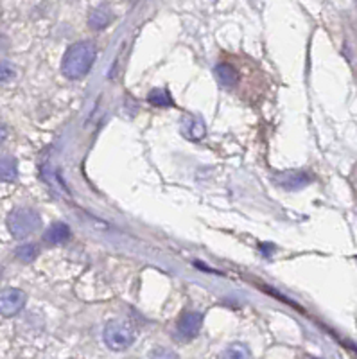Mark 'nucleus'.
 <instances>
[{
    "mask_svg": "<svg viewBox=\"0 0 357 359\" xmlns=\"http://www.w3.org/2000/svg\"><path fill=\"white\" fill-rule=\"evenodd\" d=\"M95 57L97 49L92 41H77L67 49L61 62V72L69 79L85 78L95 63Z\"/></svg>",
    "mask_w": 357,
    "mask_h": 359,
    "instance_id": "f257e3e1",
    "label": "nucleus"
},
{
    "mask_svg": "<svg viewBox=\"0 0 357 359\" xmlns=\"http://www.w3.org/2000/svg\"><path fill=\"white\" fill-rule=\"evenodd\" d=\"M8 230L15 239H25V237L33 236L38 229L41 226V217L36 210L29 207H17L9 212L8 219Z\"/></svg>",
    "mask_w": 357,
    "mask_h": 359,
    "instance_id": "f03ea898",
    "label": "nucleus"
},
{
    "mask_svg": "<svg viewBox=\"0 0 357 359\" xmlns=\"http://www.w3.org/2000/svg\"><path fill=\"white\" fill-rule=\"evenodd\" d=\"M137 331L126 320H112L106 323L105 331H102V339H105L106 347L115 352L126 351L135 343Z\"/></svg>",
    "mask_w": 357,
    "mask_h": 359,
    "instance_id": "7ed1b4c3",
    "label": "nucleus"
},
{
    "mask_svg": "<svg viewBox=\"0 0 357 359\" xmlns=\"http://www.w3.org/2000/svg\"><path fill=\"white\" fill-rule=\"evenodd\" d=\"M27 302V294L18 287H6L0 290V314L6 318H11L20 313Z\"/></svg>",
    "mask_w": 357,
    "mask_h": 359,
    "instance_id": "20e7f679",
    "label": "nucleus"
},
{
    "mask_svg": "<svg viewBox=\"0 0 357 359\" xmlns=\"http://www.w3.org/2000/svg\"><path fill=\"white\" fill-rule=\"evenodd\" d=\"M203 325V314L201 313H185L178 322V334L183 339H192L199 334Z\"/></svg>",
    "mask_w": 357,
    "mask_h": 359,
    "instance_id": "39448f33",
    "label": "nucleus"
},
{
    "mask_svg": "<svg viewBox=\"0 0 357 359\" xmlns=\"http://www.w3.org/2000/svg\"><path fill=\"white\" fill-rule=\"evenodd\" d=\"M309 182H311V176L305 171H285L281 175L278 185L288 191H298V189H304Z\"/></svg>",
    "mask_w": 357,
    "mask_h": 359,
    "instance_id": "423d86ee",
    "label": "nucleus"
},
{
    "mask_svg": "<svg viewBox=\"0 0 357 359\" xmlns=\"http://www.w3.org/2000/svg\"><path fill=\"white\" fill-rule=\"evenodd\" d=\"M70 237V229L69 224L65 223H54L50 224L49 229H47V232L43 233V241L49 243V245H63V243L69 241Z\"/></svg>",
    "mask_w": 357,
    "mask_h": 359,
    "instance_id": "0eeeda50",
    "label": "nucleus"
},
{
    "mask_svg": "<svg viewBox=\"0 0 357 359\" xmlns=\"http://www.w3.org/2000/svg\"><path fill=\"white\" fill-rule=\"evenodd\" d=\"M18 178V162L13 156H0V182L11 184Z\"/></svg>",
    "mask_w": 357,
    "mask_h": 359,
    "instance_id": "6e6552de",
    "label": "nucleus"
},
{
    "mask_svg": "<svg viewBox=\"0 0 357 359\" xmlns=\"http://www.w3.org/2000/svg\"><path fill=\"white\" fill-rule=\"evenodd\" d=\"M215 78H217V81L223 86L231 88V86H236L237 81H239V74H237V70L234 67L228 65V63H220V65L215 67Z\"/></svg>",
    "mask_w": 357,
    "mask_h": 359,
    "instance_id": "1a4fd4ad",
    "label": "nucleus"
},
{
    "mask_svg": "<svg viewBox=\"0 0 357 359\" xmlns=\"http://www.w3.org/2000/svg\"><path fill=\"white\" fill-rule=\"evenodd\" d=\"M110 20H112V15L106 8L92 9V11H90V15H88V25L92 29H97V31L105 29L106 25L110 24Z\"/></svg>",
    "mask_w": 357,
    "mask_h": 359,
    "instance_id": "9d476101",
    "label": "nucleus"
},
{
    "mask_svg": "<svg viewBox=\"0 0 357 359\" xmlns=\"http://www.w3.org/2000/svg\"><path fill=\"white\" fill-rule=\"evenodd\" d=\"M221 359H252V351L244 343H231V345L224 348Z\"/></svg>",
    "mask_w": 357,
    "mask_h": 359,
    "instance_id": "9b49d317",
    "label": "nucleus"
},
{
    "mask_svg": "<svg viewBox=\"0 0 357 359\" xmlns=\"http://www.w3.org/2000/svg\"><path fill=\"white\" fill-rule=\"evenodd\" d=\"M147 101H149L153 107H160V108L173 107V99H170V94L163 88L151 90L149 95H147Z\"/></svg>",
    "mask_w": 357,
    "mask_h": 359,
    "instance_id": "f8f14e48",
    "label": "nucleus"
},
{
    "mask_svg": "<svg viewBox=\"0 0 357 359\" xmlns=\"http://www.w3.org/2000/svg\"><path fill=\"white\" fill-rule=\"evenodd\" d=\"M15 257L18 259L20 262H33L34 259L38 257V248L36 245H31V243H27V245H20L17 250H15Z\"/></svg>",
    "mask_w": 357,
    "mask_h": 359,
    "instance_id": "ddd939ff",
    "label": "nucleus"
},
{
    "mask_svg": "<svg viewBox=\"0 0 357 359\" xmlns=\"http://www.w3.org/2000/svg\"><path fill=\"white\" fill-rule=\"evenodd\" d=\"M189 121V126H185V131L187 130H191L192 133L189 135V139H192V140H199L201 139V137H203L205 135V126H203V123H201V121H198V118H187Z\"/></svg>",
    "mask_w": 357,
    "mask_h": 359,
    "instance_id": "4468645a",
    "label": "nucleus"
},
{
    "mask_svg": "<svg viewBox=\"0 0 357 359\" xmlns=\"http://www.w3.org/2000/svg\"><path fill=\"white\" fill-rule=\"evenodd\" d=\"M15 76H17V69H15V65L9 62H2V60H0V83L11 81Z\"/></svg>",
    "mask_w": 357,
    "mask_h": 359,
    "instance_id": "2eb2a0df",
    "label": "nucleus"
},
{
    "mask_svg": "<svg viewBox=\"0 0 357 359\" xmlns=\"http://www.w3.org/2000/svg\"><path fill=\"white\" fill-rule=\"evenodd\" d=\"M147 359H178V354L170 348H154Z\"/></svg>",
    "mask_w": 357,
    "mask_h": 359,
    "instance_id": "dca6fc26",
    "label": "nucleus"
},
{
    "mask_svg": "<svg viewBox=\"0 0 357 359\" xmlns=\"http://www.w3.org/2000/svg\"><path fill=\"white\" fill-rule=\"evenodd\" d=\"M6 139H8V128H6V124L0 123V146H2Z\"/></svg>",
    "mask_w": 357,
    "mask_h": 359,
    "instance_id": "f3484780",
    "label": "nucleus"
},
{
    "mask_svg": "<svg viewBox=\"0 0 357 359\" xmlns=\"http://www.w3.org/2000/svg\"><path fill=\"white\" fill-rule=\"evenodd\" d=\"M314 359H320V358H314Z\"/></svg>",
    "mask_w": 357,
    "mask_h": 359,
    "instance_id": "a211bd4d",
    "label": "nucleus"
}]
</instances>
